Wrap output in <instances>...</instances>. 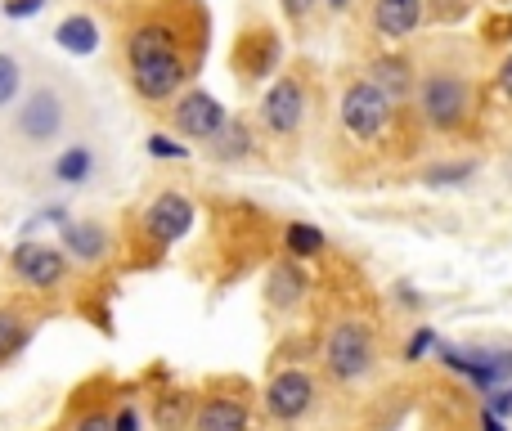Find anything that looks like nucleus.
I'll list each match as a JSON object with an SVG mask.
<instances>
[{"mask_svg":"<svg viewBox=\"0 0 512 431\" xmlns=\"http://www.w3.org/2000/svg\"><path fill=\"white\" fill-rule=\"evenodd\" d=\"M499 86H504V95L512 99V54L504 59V68H499Z\"/></svg>","mask_w":512,"mask_h":431,"instance_id":"nucleus-33","label":"nucleus"},{"mask_svg":"<svg viewBox=\"0 0 512 431\" xmlns=\"http://www.w3.org/2000/svg\"><path fill=\"white\" fill-rule=\"evenodd\" d=\"M18 135H23L27 144H54L63 131V99L54 95V90H32L27 95V104L18 108Z\"/></svg>","mask_w":512,"mask_h":431,"instance_id":"nucleus-6","label":"nucleus"},{"mask_svg":"<svg viewBox=\"0 0 512 431\" xmlns=\"http://www.w3.org/2000/svg\"><path fill=\"white\" fill-rule=\"evenodd\" d=\"M126 54H131V81L144 99H171L180 90L185 63H180L176 41H171L167 27H158V23L140 27L131 36V45H126Z\"/></svg>","mask_w":512,"mask_h":431,"instance_id":"nucleus-1","label":"nucleus"},{"mask_svg":"<svg viewBox=\"0 0 512 431\" xmlns=\"http://www.w3.org/2000/svg\"><path fill=\"white\" fill-rule=\"evenodd\" d=\"M499 369H504V378H512V351L499 355Z\"/></svg>","mask_w":512,"mask_h":431,"instance_id":"nucleus-34","label":"nucleus"},{"mask_svg":"<svg viewBox=\"0 0 512 431\" xmlns=\"http://www.w3.org/2000/svg\"><path fill=\"white\" fill-rule=\"evenodd\" d=\"M432 346H436V333H432V328H418V333L409 337V346H405V360H409V364H418L427 351H432Z\"/></svg>","mask_w":512,"mask_h":431,"instance_id":"nucleus-26","label":"nucleus"},{"mask_svg":"<svg viewBox=\"0 0 512 431\" xmlns=\"http://www.w3.org/2000/svg\"><path fill=\"white\" fill-rule=\"evenodd\" d=\"M63 252L81 265H95L108 252V234L99 225H63Z\"/></svg>","mask_w":512,"mask_h":431,"instance_id":"nucleus-13","label":"nucleus"},{"mask_svg":"<svg viewBox=\"0 0 512 431\" xmlns=\"http://www.w3.org/2000/svg\"><path fill=\"white\" fill-rule=\"evenodd\" d=\"M310 405H315V378L301 369L274 373L270 387H265V409H270L279 423H297L301 414H310Z\"/></svg>","mask_w":512,"mask_h":431,"instance_id":"nucleus-4","label":"nucleus"},{"mask_svg":"<svg viewBox=\"0 0 512 431\" xmlns=\"http://www.w3.org/2000/svg\"><path fill=\"white\" fill-rule=\"evenodd\" d=\"M283 9H288L292 18H306L310 9H315V0H283Z\"/></svg>","mask_w":512,"mask_h":431,"instance_id":"nucleus-31","label":"nucleus"},{"mask_svg":"<svg viewBox=\"0 0 512 431\" xmlns=\"http://www.w3.org/2000/svg\"><path fill=\"white\" fill-rule=\"evenodd\" d=\"M72 431H117V427H113V418H104V414H81L77 423H72Z\"/></svg>","mask_w":512,"mask_h":431,"instance_id":"nucleus-28","label":"nucleus"},{"mask_svg":"<svg viewBox=\"0 0 512 431\" xmlns=\"http://www.w3.org/2000/svg\"><path fill=\"white\" fill-rule=\"evenodd\" d=\"M418 18H423V0H373V27L391 41L414 32Z\"/></svg>","mask_w":512,"mask_h":431,"instance_id":"nucleus-12","label":"nucleus"},{"mask_svg":"<svg viewBox=\"0 0 512 431\" xmlns=\"http://www.w3.org/2000/svg\"><path fill=\"white\" fill-rule=\"evenodd\" d=\"M194 203H189L185 194H158L149 203V212H144V234L153 238L158 247H171L180 243V238L189 234V225H194Z\"/></svg>","mask_w":512,"mask_h":431,"instance_id":"nucleus-7","label":"nucleus"},{"mask_svg":"<svg viewBox=\"0 0 512 431\" xmlns=\"http://www.w3.org/2000/svg\"><path fill=\"white\" fill-rule=\"evenodd\" d=\"M248 149H252L248 126H243V122H225L221 135H216V153H221V158H243Z\"/></svg>","mask_w":512,"mask_h":431,"instance_id":"nucleus-21","label":"nucleus"},{"mask_svg":"<svg viewBox=\"0 0 512 431\" xmlns=\"http://www.w3.org/2000/svg\"><path fill=\"white\" fill-rule=\"evenodd\" d=\"M225 122H230V117H225L221 99H212L207 90H189V95L176 104V126L189 135V140H216Z\"/></svg>","mask_w":512,"mask_h":431,"instance_id":"nucleus-10","label":"nucleus"},{"mask_svg":"<svg viewBox=\"0 0 512 431\" xmlns=\"http://www.w3.org/2000/svg\"><path fill=\"white\" fill-rule=\"evenodd\" d=\"M283 252H288L292 261H310V256L324 252V234H319L315 225H301V220H292V225L283 229Z\"/></svg>","mask_w":512,"mask_h":431,"instance_id":"nucleus-17","label":"nucleus"},{"mask_svg":"<svg viewBox=\"0 0 512 431\" xmlns=\"http://www.w3.org/2000/svg\"><path fill=\"white\" fill-rule=\"evenodd\" d=\"M149 153H153V158H189V149H185V144H176V140H171V135H149Z\"/></svg>","mask_w":512,"mask_h":431,"instance_id":"nucleus-25","label":"nucleus"},{"mask_svg":"<svg viewBox=\"0 0 512 431\" xmlns=\"http://www.w3.org/2000/svg\"><path fill=\"white\" fill-rule=\"evenodd\" d=\"M68 270V256L59 247H45V243H18L14 247V274L27 283V288H54Z\"/></svg>","mask_w":512,"mask_h":431,"instance_id":"nucleus-8","label":"nucleus"},{"mask_svg":"<svg viewBox=\"0 0 512 431\" xmlns=\"http://www.w3.org/2000/svg\"><path fill=\"white\" fill-rule=\"evenodd\" d=\"M113 427H117V431H140V414H135V409H131V405H126V409H122V414H117V418H113Z\"/></svg>","mask_w":512,"mask_h":431,"instance_id":"nucleus-30","label":"nucleus"},{"mask_svg":"<svg viewBox=\"0 0 512 431\" xmlns=\"http://www.w3.org/2000/svg\"><path fill=\"white\" fill-rule=\"evenodd\" d=\"M54 41H59L68 54H95L99 50V27H95V18L72 14V18H63V23H59Z\"/></svg>","mask_w":512,"mask_h":431,"instance_id":"nucleus-14","label":"nucleus"},{"mask_svg":"<svg viewBox=\"0 0 512 431\" xmlns=\"http://www.w3.org/2000/svg\"><path fill=\"white\" fill-rule=\"evenodd\" d=\"M373 86H378L387 99H400V95L409 90V63H400V59H378V63H373Z\"/></svg>","mask_w":512,"mask_h":431,"instance_id":"nucleus-19","label":"nucleus"},{"mask_svg":"<svg viewBox=\"0 0 512 431\" xmlns=\"http://www.w3.org/2000/svg\"><path fill=\"white\" fill-rule=\"evenodd\" d=\"M185 414H189V396H162L158 400V427L162 431H176L180 423H185Z\"/></svg>","mask_w":512,"mask_h":431,"instance_id":"nucleus-22","label":"nucleus"},{"mask_svg":"<svg viewBox=\"0 0 512 431\" xmlns=\"http://www.w3.org/2000/svg\"><path fill=\"white\" fill-rule=\"evenodd\" d=\"M306 288H310L306 274H301L292 261H283L279 270L270 274V297H274V306H279V310H292V306H297V301L306 297Z\"/></svg>","mask_w":512,"mask_h":431,"instance_id":"nucleus-16","label":"nucleus"},{"mask_svg":"<svg viewBox=\"0 0 512 431\" xmlns=\"http://www.w3.org/2000/svg\"><path fill=\"white\" fill-rule=\"evenodd\" d=\"M41 9H45V0H5L9 18H32V14H41Z\"/></svg>","mask_w":512,"mask_h":431,"instance_id":"nucleus-27","label":"nucleus"},{"mask_svg":"<svg viewBox=\"0 0 512 431\" xmlns=\"http://www.w3.org/2000/svg\"><path fill=\"white\" fill-rule=\"evenodd\" d=\"M301 117H306V90H301V81L279 77L261 104V122L270 126L274 135H292L301 126Z\"/></svg>","mask_w":512,"mask_h":431,"instance_id":"nucleus-9","label":"nucleus"},{"mask_svg":"<svg viewBox=\"0 0 512 431\" xmlns=\"http://www.w3.org/2000/svg\"><path fill=\"white\" fill-rule=\"evenodd\" d=\"M90 167H95L90 149H86V144H72V149L59 153V162H54V176H59L63 185H81V180H90Z\"/></svg>","mask_w":512,"mask_h":431,"instance_id":"nucleus-18","label":"nucleus"},{"mask_svg":"<svg viewBox=\"0 0 512 431\" xmlns=\"http://www.w3.org/2000/svg\"><path fill=\"white\" fill-rule=\"evenodd\" d=\"M18 86H23V72H18V59L0 54V108H5L9 99L18 95Z\"/></svg>","mask_w":512,"mask_h":431,"instance_id":"nucleus-23","label":"nucleus"},{"mask_svg":"<svg viewBox=\"0 0 512 431\" xmlns=\"http://www.w3.org/2000/svg\"><path fill=\"white\" fill-rule=\"evenodd\" d=\"M481 431H508V427H504V418H499L495 409H486V414H481Z\"/></svg>","mask_w":512,"mask_h":431,"instance_id":"nucleus-32","label":"nucleus"},{"mask_svg":"<svg viewBox=\"0 0 512 431\" xmlns=\"http://www.w3.org/2000/svg\"><path fill=\"white\" fill-rule=\"evenodd\" d=\"M472 162H459V167H432L427 171V185H459V180H468L472 176Z\"/></svg>","mask_w":512,"mask_h":431,"instance_id":"nucleus-24","label":"nucleus"},{"mask_svg":"<svg viewBox=\"0 0 512 431\" xmlns=\"http://www.w3.org/2000/svg\"><path fill=\"white\" fill-rule=\"evenodd\" d=\"M274 59H279V41H274L270 32L243 36V45H239V63L248 68V77H265V72L274 68Z\"/></svg>","mask_w":512,"mask_h":431,"instance_id":"nucleus-15","label":"nucleus"},{"mask_svg":"<svg viewBox=\"0 0 512 431\" xmlns=\"http://www.w3.org/2000/svg\"><path fill=\"white\" fill-rule=\"evenodd\" d=\"M328 5H337V9H342V5H346V0H328Z\"/></svg>","mask_w":512,"mask_h":431,"instance_id":"nucleus-35","label":"nucleus"},{"mask_svg":"<svg viewBox=\"0 0 512 431\" xmlns=\"http://www.w3.org/2000/svg\"><path fill=\"white\" fill-rule=\"evenodd\" d=\"M486 409H495L499 418H508L512 414V387H495V391H490V405Z\"/></svg>","mask_w":512,"mask_h":431,"instance_id":"nucleus-29","label":"nucleus"},{"mask_svg":"<svg viewBox=\"0 0 512 431\" xmlns=\"http://www.w3.org/2000/svg\"><path fill=\"white\" fill-rule=\"evenodd\" d=\"M423 113L432 126H441V131H454V126L468 117V86H463L459 77H450V72H436V77H427L423 86Z\"/></svg>","mask_w":512,"mask_h":431,"instance_id":"nucleus-5","label":"nucleus"},{"mask_svg":"<svg viewBox=\"0 0 512 431\" xmlns=\"http://www.w3.org/2000/svg\"><path fill=\"white\" fill-rule=\"evenodd\" d=\"M23 342H27V319L14 315V310H0V360L18 355Z\"/></svg>","mask_w":512,"mask_h":431,"instance_id":"nucleus-20","label":"nucleus"},{"mask_svg":"<svg viewBox=\"0 0 512 431\" xmlns=\"http://www.w3.org/2000/svg\"><path fill=\"white\" fill-rule=\"evenodd\" d=\"M324 364L337 382H360L373 369V337L360 319H342V324L328 333L324 346Z\"/></svg>","mask_w":512,"mask_h":431,"instance_id":"nucleus-2","label":"nucleus"},{"mask_svg":"<svg viewBox=\"0 0 512 431\" xmlns=\"http://www.w3.org/2000/svg\"><path fill=\"white\" fill-rule=\"evenodd\" d=\"M387 117H391V99L373 81H355L342 95V126L355 140H378L387 131Z\"/></svg>","mask_w":512,"mask_h":431,"instance_id":"nucleus-3","label":"nucleus"},{"mask_svg":"<svg viewBox=\"0 0 512 431\" xmlns=\"http://www.w3.org/2000/svg\"><path fill=\"white\" fill-rule=\"evenodd\" d=\"M194 431H252V409L234 396H212L198 405Z\"/></svg>","mask_w":512,"mask_h":431,"instance_id":"nucleus-11","label":"nucleus"}]
</instances>
